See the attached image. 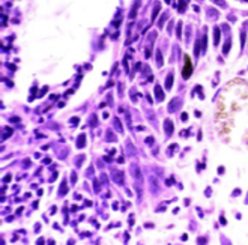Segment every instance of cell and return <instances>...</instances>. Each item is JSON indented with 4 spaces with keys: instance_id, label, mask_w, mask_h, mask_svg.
Segmentation results:
<instances>
[{
    "instance_id": "cell-1",
    "label": "cell",
    "mask_w": 248,
    "mask_h": 245,
    "mask_svg": "<svg viewBox=\"0 0 248 245\" xmlns=\"http://www.w3.org/2000/svg\"><path fill=\"white\" fill-rule=\"evenodd\" d=\"M131 173L134 175V177H135V183H137V188H138V192H141L140 191V185H141V182H143V177H141V171H140V168H138V165H131Z\"/></svg>"
},
{
    "instance_id": "cell-10",
    "label": "cell",
    "mask_w": 248,
    "mask_h": 245,
    "mask_svg": "<svg viewBox=\"0 0 248 245\" xmlns=\"http://www.w3.org/2000/svg\"><path fill=\"white\" fill-rule=\"evenodd\" d=\"M114 122H116V123H114V125H116V128H117V129H119V131H120V132H122V125H120V123H119V120H117V119H116V120H114Z\"/></svg>"
},
{
    "instance_id": "cell-5",
    "label": "cell",
    "mask_w": 248,
    "mask_h": 245,
    "mask_svg": "<svg viewBox=\"0 0 248 245\" xmlns=\"http://www.w3.org/2000/svg\"><path fill=\"white\" fill-rule=\"evenodd\" d=\"M155 96H157L158 101H162V99H164V95H162V92H161V89H159V86H157V87H155Z\"/></svg>"
},
{
    "instance_id": "cell-3",
    "label": "cell",
    "mask_w": 248,
    "mask_h": 245,
    "mask_svg": "<svg viewBox=\"0 0 248 245\" xmlns=\"http://www.w3.org/2000/svg\"><path fill=\"white\" fill-rule=\"evenodd\" d=\"M113 179H114L116 183H123V175L119 173V171H114L113 173Z\"/></svg>"
},
{
    "instance_id": "cell-11",
    "label": "cell",
    "mask_w": 248,
    "mask_h": 245,
    "mask_svg": "<svg viewBox=\"0 0 248 245\" xmlns=\"http://www.w3.org/2000/svg\"><path fill=\"white\" fill-rule=\"evenodd\" d=\"M167 2H170V0H167Z\"/></svg>"
},
{
    "instance_id": "cell-7",
    "label": "cell",
    "mask_w": 248,
    "mask_h": 245,
    "mask_svg": "<svg viewBox=\"0 0 248 245\" xmlns=\"http://www.w3.org/2000/svg\"><path fill=\"white\" fill-rule=\"evenodd\" d=\"M171 83H173V75H169L167 80H165V87H167V89H171Z\"/></svg>"
},
{
    "instance_id": "cell-4",
    "label": "cell",
    "mask_w": 248,
    "mask_h": 245,
    "mask_svg": "<svg viewBox=\"0 0 248 245\" xmlns=\"http://www.w3.org/2000/svg\"><path fill=\"white\" fill-rule=\"evenodd\" d=\"M165 132H167V136H171V132H173V123H171V120H165Z\"/></svg>"
},
{
    "instance_id": "cell-2",
    "label": "cell",
    "mask_w": 248,
    "mask_h": 245,
    "mask_svg": "<svg viewBox=\"0 0 248 245\" xmlns=\"http://www.w3.org/2000/svg\"><path fill=\"white\" fill-rule=\"evenodd\" d=\"M182 74H183V78H188L191 74H193V66H191V59L188 57V56H185V68H183V71H182Z\"/></svg>"
},
{
    "instance_id": "cell-8",
    "label": "cell",
    "mask_w": 248,
    "mask_h": 245,
    "mask_svg": "<svg viewBox=\"0 0 248 245\" xmlns=\"http://www.w3.org/2000/svg\"><path fill=\"white\" fill-rule=\"evenodd\" d=\"M86 143V137L84 136H81L80 138H78V143H77V146H78V148H83V144H84Z\"/></svg>"
},
{
    "instance_id": "cell-6",
    "label": "cell",
    "mask_w": 248,
    "mask_h": 245,
    "mask_svg": "<svg viewBox=\"0 0 248 245\" xmlns=\"http://www.w3.org/2000/svg\"><path fill=\"white\" fill-rule=\"evenodd\" d=\"M214 36H215V38H214L215 45H217V44H220V29H218V27H215V30H214Z\"/></svg>"
},
{
    "instance_id": "cell-9",
    "label": "cell",
    "mask_w": 248,
    "mask_h": 245,
    "mask_svg": "<svg viewBox=\"0 0 248 245\" xmlns=\"http://www.w3.org/2000/svg\"><path fill=\"white\" fill-rule=\"evenodd\" d=\"M229 48H230V41H229L226 45H224V54H227V53H229Z\"/></svg>"
}]
</instances>
